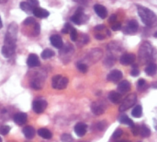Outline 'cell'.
<instances>
[{
    "instance_id": "obj_1",
    "label": "cell",
    "mask_w": 157,
    "mask_h": 142,
    "mask_svg": "<svg viewBox=\"0 0 157 142\" xmlns=\"http://www.w3.org/2000/svg\"><path fill=\"white\" fill-rule=\"evenodd\" d=\"M155 50L152 44L148 42H144L139 50V58L141 62L144 63H152L151 61L155 58Z\"/></svg>"
},
{
    "instance_id": "obj_51",
    "label": "cell",
    "mask_w": 157,
    "mask_h": 142,
    "mask_svg": "<svg viewBox=\"0 0 157 142\" xmlns=\"http://www.w3.org/2000/svg\"><path fill=\"white\" fill-rule=\"evenodd\" d=\"M3 27V23H2V20H1V18H0V29H2Z\"/></svg>"
},
{
    "instance_id": "obj_16",
    "label": "cell",
    "mask_w": 157,
    "mask_h": 142,
    "mask_svg": "<svg viewBox=\"0 0 157 142\" xmlns=\"http://www.w3.org/2000/svg\"><path fill=\"white\" fill-rule=\"evenodd\" d=\"M15 123L18 126H22L24 124H26L27 120H28V116L25 113H18V114H16L13 117Z\"/></svg>"
},
{
    "instance_id": "obj_49",
    "label": "cell",
    "mask_w": 157,
    "mask_h": 142,
    "mask_svg": "<svg viewBox=\"0 0 157 142\" xmlns=\"http://www.w3.org/2000/svg\"><path fill=\"white\" fill-rule=\"evenodd\" d=\"M154 122H155V123H154V127H155V130H157V120H156V119H154Z\"/></svg>"
},
{
    "instance_id": "obj_36",
    "label": "cell",
    "mask_w": 157,
    "mask_h": 142,
    "mask_svg": "<svg viewBox=\"0 0 157 142\" xmlns=\"http://www.w3.org/2000/svg\"><path fill=\"white\" fill-rule=\"evenodd\" d=\"M24 25H31V24H35L36 23V21H35V19H34V18H32V17H29V18H27L25 20H24Z\"/></svg>"
},
{
    "instance_id": "obj_33",
    "label": "cell",
    "mask_w": 157,
    "mask_h": 142,
    "mask_svg": "<svg viewBox=\"0 0 157 142\" xmlns=\"http://www.w3.org/2000/svg\"><path fill=\"white\" fill-rule=\"evenodd\" d=\"M70 37H71V40L73 42L76 41L77 40V37H78V34H77V31L75 28H73L70 31Z\"/></svg>"
},
{
    "instance_id": "obj_46",
    "label": "cell",
    "mask_w": 157,
    "mask_h": 142,
    "mask_svg": "<svg viewBox=\"0 0 157 142\" xmlns=\"http://www.w3.org/2000/svg\"><path fill=\"white\" fill-rule=\"evenodd\" d=\"M95 37H96V39H98V40H103V39L105 38V36H104L103 34H101V33H98V34H96V35H95Z\"/></svg>"
},
{
    "instance_id": "obj_26",
    "label": "cell",
    "mask_w": 157,
    "mask_h": 142,
    "mask_svg": "<svg viewBox=\"0 0 157 142\" xmlns=\"http://www.w3.org/2000/svg\"><path fill=\"white\" fill-rule=\"evenodd\" d=\"M120 122H121V124H124V125L130 126L131 128L134 126V123L132 122V119H130V118H129L127 116H125V115H123V116H121L120 117Z\"/></svg>"
},
{
    "instance_id": "obj_17",
    "label": "cell",
    "mask_w": 157,
    "mask_h": 142,
    "mask_svg": "<svg viewBox=\"0 0 157 142\" xmlns=\"http://www.w3.org/2000/svg\"><path fill=\"white\" fill-rule=\"evenodd\" d=\"M87 126L85 123H77L75 127V132L78 137H83L86 133Z\"/></svg>"
},
{
    "instance_id": "obj_48",
    "label": "cell",
    "mask_w": 157,
    "mask_h": 142,
    "mask_svg": "<svg viewBox=\"0 0 157 142\" xmlns=\"http://www.w3.org/2000/svg\"><path fill=\"white\" fill-rule=\"evenodd\" d=\"M75 2H77V3H80V4H86L87 3L89 0H74Z\"/></svg>"
},
{
    "instance_id": "obj_4",
    "label": "cell",
    "mask_w": 157,
    "mask_h": 142,
    "mask_svg": "<svg viewBox=\"0 0 157 142\" xmlns=\"http://www.w3.org/2000/svg\"><path fill=\"white\" fill-rule=\"evenodd\" d=\"M137 101V95L135 93H132L129 96H127L121 103L120 106V112H125L129 108L132 107Z\"/></svg>"
},
{
    "instance_id": "obj_8",
    "label": "cell",
    "mask_w": 157,
    "mask_h": 142,
    "mask_svg": "<svg viewBox=\"0 0 157 142\" xmlns=\"http://www.w3.org/2000/svg\"><path fill=\"white\" fill-rule=\"evenodd\" d=\"M27 65L29 67H40V59L38 57L37 55L35 54H30L27 59Z\"/></svg>"
},
{
    "instance_id": "obj_43",
    "label": "cell",
    "mask_w": 157,
    "mask_h": 142,
    "mask_svg": "<svg viewBox=\"0 0 157 142\" xmlns=\"http://www.w3.org/2000/svg\"><path fill=\"white\" fill-rule=\"evenodd\" d=\"M81 41L84 43H86L88 41H89V38L87 37V35H86V34H83V36H82V39H81Z\"/></svg>"
},
{
    "instance_id": "obj_53",
    "label": "cell",
    "mask_w": 157,
    "mask_h": 142,
    "mask_svg": "<svg viewBox=\"0 0 157 142\" xmlns=\"http://www.w3.org/2000/svg\"><path fill=\"white\" fill-rule=\"evenodd\" d=\"M119 142H130L129 140H121V141H119Z\"/></svg>"
},
{
    "instance_id": "obj_7",
    "label": "cell",
    "mask_w": 157,
    "mask_h": 142,
    "mask_svg": "<svg viewBox=\"0 0 157 142\" xmlns=\"http://www.w3.org/2000/svg\"><path fill=\"white\" fill-rule=\"evenodd\" d=\"M138 28H139V24L138 22L135 20V19H132L128 22L124 31L128 34H133L135 33L137 30H138Z\"/></svg>"
},
{
    "instance_id": "obj_19",
    "label": "cell",
    "mask_w": 157,
    "mask_h": 142,
    "mask_svg": "<svg viewBox=\"0 0 157 142\" xmlns=\"http://www.w3.org/2000/svg\"><path fill=\"white\" fill-rule=\"evenodd\" d=\"M33 14H34V16L35 17H37V18H47V17H49V12L46 10V9H44V8H40V7H35L34 9H33V12H32Z\"/></svg>"
},
{
    "instance_id": "obj_3",
    "label": "cell",
    "mask_w": 157,
    "mask_h": 142,
    "mask_svg": "<svg viewBox=\"0 0 157 142\" xmlns=\"http://www.w3.org/2000/svg\"><path fill=\"white\" fill-rule=\"evenodd\" d=\"M68 84V79L61 75H56L52 79V87L56 90H63Z\"/></svg>"
},
{
    "instance_id": "obj_47",
    "label": "cell",
    "mask_w": 157,
    "mask_h": 142,
    "mask_svg": "<svg viewBox=\"0 0 157 142\" xmlns=\"http://www.w3.org/2000/svg\"><path fill=\"white\" fill-rule=\"evenodd\" d=\"M104 29H105V26H104V25H98V26H96V28H95L96 30H104Z\"/></svg>"
},
{
    "instance_id": "obj_44",
    "label": "cell",
    "mask_w": 157,
    "mask_h": 142,
    "mask_svg": "<svg viewBox=\"0 0 157 142\" xmlns=\"http://www.w3.org/2000/svg\"><path fill=\"white\" fill-rule=\"evenodd\" d=\"M109 21H110L111 23L117 22V16H116V15H112V16L109 18Z\"/></svg>"
},
{
    "instance_id": "obj_9",
    "label": "cell",
    "mask_w": 157,
    "mask_h": 142,
    "mask_svg": "<svg viewBox=\"0 0 157 142\" xmlns=\"http://www.w3.org/2000/svg\"><path fill=\"white\" fill-rule=\"evenodd\" d=\"M135 61V55L133 54H124L121 57V63L124 66L132 65Z\"/></svg>"
},
{
    "instance_id": "obj_54",
    "label": "cell",
    "mask_w": 157,
    "mask_h": 142,
    "mask_svg": "<svg viewBox=\"0 0 157 142\" xmlns=\"http://www.w3.org/2000/svg\"><path fill=\"white\" fill-rule=\"evenodd\" d=\"M0 142H2V139L1 138H0Z\"/></svg>"
},
{
    "instance_id": "obj_22",
    "label": "cell",
    "mask_w": 157,
    "mask_h": 142,
    "mask_svg": "<svg viewBox=\"0 0 157 142\" xmlns=\"http://www.w3.org/2000/svg\"><path fill=\"white\" fill-rule=\"evenodd\" d=\"M157 71V66L155 63H150L146 68H145V73L148 75V76H154L156 74Z\"/></svg>"
},
{
    "instance_id": "obj_52",
    "label": "cell",
    "mask_w": 157,
    "mask_h": 142,
    "mask_svg": "<svg viewBox=\"0 0 157 142\" xmlns=\"http://www.w3.org/2000/svg\"><path fill=\"white\" fill-rule=\"evenodd\" d=\"M154 36H155V38H157V29H156V30L155 31V33H154Z\"/></svg>"
},
{
    "instance_id": "obj_12",
    "label": "cell",
    "mask_w": 157,
    "mask_h": 142,
    "mask_svg": "<svg viewBox=\"0 0 157 142\" xmlns=\"http://www.w3.org/2000/svg\"><path fill=\"white\" fill-rule=\"evenodd\" d=\"M6 34L17 41V23H15V22L10 23Z\"/></svg>"
},
{
    "instance_id": "obj_35",
    "label": "cell",
    "mask_w": 157,
    "mask_h": 142,
    "mask_svg": "<svg viewBox=\"0 0 157 142\" xmlns=\"http://www.w3.org/2000/svg\"><path fill=\"white\" fill-rule=\"evenodd\" d=\"M62 141L63 142H72L73 141V138L71 135L69 134H63L62 136Z\"/></svg>"
},
{
    "instance_id": "obj_50",
    "label": "cell",
    "mask_w": 157,
    "mask_h": 142,
    "mask_svg": "<svg viewBox=\"0 0 157 142\" xmlns=\"http://www.w3.org/2000/svg\"><path fill=\"white\" fill-rule=\"evenodd\" d=\"M6 2H7V0H0V4H5Z\"/></svg>"
},
{
    "instance_id": "obj_39",
    "label": "cell",
    "mask_w": 157,
    "mask_h": 142,
    "mask_svg": "<svg viewBox=\"0 0 157 142\" xmlns=\"http://www.w3.org/2000/svg\"><path fill=\"white\" fill-rule=\"evenodd\" d=\"M111 29H112L113 30H115V31H116V30H119L121 29V24L120 22H115V23L112 24Z\"/></svg>"
},
{
    "instance_id": "obj_29",
    "label": "cell",
    "mask_w": 157,
    "mask_h": 142,
    "mask_svg": "<svg viewBox=\"0 0 157 142\" xmlns=\"http://www.w3.org/2000/svg\"><path fill=\"white\" fill-rule=\"evenodd\" d=\"M115 57L113 56V55H108L107 57H106V59H105V61H104V64H105V66H107V67H112L113 66V64L115 63Z\"/></svg>"
},
{
    "instance_id": "obj_30",
    "label": "cell",
    "mask_w": 157,
    "mask_h": 142,
    "mask_svg": "<svg viewBox=\"0 0 157 142\" xmlns=\"http://www.w3.org/2000/svg\"><path fill=\"white\" fill-rule=\"evenodd\" d=\"M76 67H77L78 70L81 71V72H83V73H86V72L87 71V69H88V67H87V66H86V64L80 63V62H78V63L76 64Z\"/></svg>"
},
{
    "instance_id": "obj_37",
    "label": "cell",
    "mask_w": 157,
    "mask_h": 142,
    "mask_svg": "<svg viewBox=\"0 0 157 142\" xmlns=\"http://www.w3.org/2000/svg\"><path fill=\"white\" fill-rule=\"evenodd\" d=\"M122 130L121 129H117L114 133H113V135H112V139H114V140H117V139H119V138H121V135H122Z\"/></svg>"
},
{
    "instance_id": "obj_25",
    "label": "cell",
    "mask_w": 157,
    "mask_h": 142,
    "mask_svg": "<svg viewBox=\"0 0 157 142\" xmlns=\"http://www.w3.org/2000/svg\"><path fill=\"white\" fill-rule=\"evenodd\" d=\"M132 115L133 117H136V118H140L143 115V108L141 105H136L132 111Z\"/></svg>"
},
{
    "instance_id": "obj_20",
    "label": "cell",
    "mask_w": 157,
    "mask_h": 142,
    "mask_svg": "<svg viewBox=\"0 0 157 142\" xmlns=\"http://www.w3.org/2000/svg\"><path fill=\"white\" fill-rule=\"evenodd\" d=\"M109 99L111 103L117 104V103H120L121 102V95L120 92H117V91H111L109 94Z\"/></svg>"
},
{
    "instance_id": "obj_21",
    "label": "cell",
    "mask_w": 157,
    "mask_h": 142,
    "mask_svg": "<svg viewBox=\"0 0 157 142\" xmlns=\"http://www.w3.org/2000/svg\"><path fill=\"white\" fill-rule=\"evenodd\" d=\"M23 134H24V136H25L27 139H32V138L35 136L36 131H35V129H34L32 127L28 126V127H25V128H23Z\"/></svg>"
},
{
    "instance_id": "obj_28",
    "label": "cell",
    "mask_w": 157,
    "mask_h": 142,
    "mask_svg": "<svg viewBox=\"0 0 157 142\" xmlns=\"http://www.w3.org/2000/svg\"><path fill=\"white\" fill-rule=\"evenodd\" d=\"M54 52L52 51V50H51V49H45L44 51H42V53H41V57L43 58V59H49V58H51V57H52V56H54Z\"/></svg>"
},
{
    "instance_id": "obj_38",
    "label": "cell",
    "mask_w": 157,
    "mask_h": 142,
    "mask_svg": "<svg viewBox=\"0 0 157 142\" xmlns=\"http://www.w3.org/2000/svg\"><path fill=\"white\" fill-rule=\"evenodd\" d=\"M32 7H38L39 6V5H40V3H39V0H28L27 1Z\"/></svg>"
},
{
    "instance_id": "obj_10",
    "label": "cell",
    "mask_w": 157,
    "mask_h": 142,
    "mask_svg": "<svg viewBox=\"0 0 157 142\" xmlns=\"http://www.w3.org/2000/svg\"><path fill=\"white\" fill-rule=\"evenodd\" d=\"M15 50H16V45H6V44H4V46L2 47V50H1V53L2 55L8 58L10 56H12L15 53Z\"/></svg>"
},
{
    "instance_id": "obj_45",
    "label": "cell",
    "mask_w": 157,
    "mask_h": 142,
    "mask_svg": "<svg viewBox=\"0 0 157 142\" xmlns=\"http://www.w3.org/2000/svg\"><path fill=\"white\" fill-rule=\"evenodd\" d=\"M40 24H39V23H35V32H36V34H37V35H39V33H40Z\"/></svg>"
},
{
    "instance_id": "obj_32",
    "label": "cell",
    "mask_w": 157,
    "mask_h": 142,
    "mask_svg": "<svg viewBox=\"0 0 157 142\" xmlns=\"http://www.w3.org/2000/svg\"><path fill=\"white\" fill-rule=\"evenodd\" d=\"M10 131L9 126H2L0 127V135H6Z\"/></svg>"
},
{
    "instance_id": "obj_42",
    "label": "cell",
    "mask_w": 157,
    "mask_h": 142,
    "mask_svg": "<svg viewBox=\"0 0 157 142\" xmlns=\"http://www.w3.org/2000/svg\"><path fill=\"white\" fill-rule=\"evenodd\" d=\"M97 128H98V130H103V129H104V128H105V125H104V123H103V122H99V123H98Z\"/></svg>"
},
{
    "instance_id": "obj_23",
    "label": "cell",
    "mask_w": 157,
    "mask_h": 142,
    "mask_svg": "<svg viewBox=\"0 0 157 142\" xmlns=\"http://www.w3.org/2000/svg\"><path fill=\"white\" fill-rule=\"evenodd\" d=\"M38 135L40 136L41 138L45 139V140H50V139H52V132L49 129H47V128H40V129H39L38 130Z\"/></svg>"
},
{
    "instance_id": "obj_13",
    "label": "cell",
    "mask_w": 157,
    "mask_h": 142,
    "mask_svg": "<svg viewBox=\"0 0 157 142\" xmlns=\"http://www.w3.org/2000/svg\"><path fill=\"white\" fill-rule=\"evenodd\" d=\"M50 42H51L52 46H54V47H56L58 49H61L63 46V42L62 37L57 35V34L51 36L50 37Z\"/></svg>"
},
{
    "instance_id": "obj_24",
    "label": "cell",
    "mask_w": 157,
    "mask_h": 142,
    "mask_svg": "<svg viewBox=\"0 0 157 142\" xmlns=\"http://www.w3.org/2000/svg\"><path fill=\"white\" fill-rule=\"evenodd\" d=\"M20 8L24 11V12H26V13H32L33 12V9H34V7H32L28 2H21L20 3Z\"/></svg>"
},
{
    "instance_id": "obj_5",
    "label": "cell",
    "mask_w": 157,
    "mask_h": 142,
    "mask_svg": "<svg viewBox=\"0 0 157 142\" xmlns=\"http://www.w3.org/2000/svg\"><path fill=\"white\" fill-rule=\"evenodd\" d=\"M86 18H87V17L84 15V12H83V8L82 7H78L76 9V11H75V15L71 17V20L75 24H76V25H80V24L84 23L86 20Z\"/></svg>"
},
{
    "instance_id": "obj_34",
    "label": "cell",
    "mask_w": 157,
    "mask_h": 142,
    "mask_svg": "<svg viewBox=\"0 0 157 142\" xmlns=\"http://www.w3.org/2000/svg\"><path fill=\"white\" fill-rule=\"evenodd\" d=\"M74 27H72V25L70 24V23H66L64 26H63V30H62V32L63 33H70V31H71V30L73 29Z\"/></svg>"
},
{
    "instance_id": "obj_11",
    "label": "cell",
    "mask_w": 157,
    "mask_h": 142,
    "mask_svg": "<svg viewBox=\"0 0 157 142\" xmlns=\"http://www.w3.org/2000/svg\"><path fill=\"white\" fill-rule=\"evenodd\" d=\"M91 111L94 115L96 116H100L104 113L105 111V106L101 103H93L91 105Z\"/></svg>"
},
{
    "instance_id": "obj_41",
    "label": "cell",
    "mask_w": 157,
    "mask_h": 142,
    "mask_svg": "<svg viewBox=\"0 0 157 142\" xmlns=\"http://www.w3.org/2000/svg\"><path fill=\"white\" fill-rule=\"evenodd\" d=\"M131 74H132V77H137V76H139V75H140V71H139V69L134 66V68L132 70Z\"/></svg>"
},
{
    "instance_id": "obj_18",
    "label": "cell",
    "mask_w": 157,
    "mask_h": 142,
    "mask_svg": "<svg viewBox=\"0 0 157 142\" xmlns=\"http://www.w3.org/2000/svg\"><path fill=\"white\" fill-rule=\"evenodd\" d=\"M130 90H131V84L128 80H122L118 85V91L121 94L127 93Z\"/></svg>"
},
{
    "instance_id": "obj_6",
    "label": "cell",
    "mask_w": 157,
    "mask_h": 142,
    "mask_svg": "<svg viewBox=\"0 0 157 142\" xmlns=\"http://www.w3.org/2000/svg\"><path fill=\"white\" fill-rule=\"evenodd\" d=\"M47 107V102L43 99H37L32 103V109L36 114H41Z\"/></svg>"
},
{
    "instance_id": "obj_27",
    "label": "cell",
    "mask_w": 157,
    "mask_h": 142,
    "mask_svg": "<svg viewBox=\"0 0 157 142\" xmlns=\"http://www.w3.org/2000/svg\"><path fill=\"white\" fill-rule=\"evenodd\" d=\"M140 133H141V136H142L143 138H148V137H150V135H151L150 129H149L145 125H143V126L140 128Z\"/></svg>"
},
{
    "instance_id": "obj_31",
    "label": "cell",
    "mask_w": 157,
    "mask_h": 142,
    "mask_svg": "<svg viewBox=\"0 0 157 142\" xmlns=\"http://www.w3.org/2000/svg\"><path fill=\"white\" fill-rule=\"evenodd\" d=\"M146 88H147V83H146V81H145L144 79H141L138 81V89H139L140 91H144V90H145Z\"/></svg>"
},
{
    "instance_id": "obj_14",
    "label": "cell",
    "mask_w": 157,
    "mask_h": 142,
    "mask_svg": "<svg viewBox=\"0 0 157 142\" xmlns=\"http://www.w3.org/2000/svg\"><path fill=\"white\" fill-rule=\"evenodd\" d=\"M121 79H122V73H121V71H120V70H118V69L112 70V71L108 75V79H109V81H112V82H118V81H120Z\"/></svg>"
},
{
    "instance_id": "obj_15",
    "label": "cell",
    "mask_w": 157,
    "mask_h": 142,
    "mask_svg": "<svg viewBox=\"0 0 157 142\" xmlns=\"http://www.w3.org/2000/svg\"><path fill=\"white\" fill-rule=\"evenodd\" d=\"M94 9H95V12L97 13V15L101 18H105L108 15V11H107L106 7L100 4H96L94 6Z\"/></svg>"
},
{
    "instance_id": "obj_40",
    "label": "cell",
    "mask_w": 157,
    "mask_h": 142,
    "mask_svg": "<svg viewBox=\"0 0 157 142\" xmlns=\"http://www.w3.org/2000/svg\"><path fill=\"white\" fill-rule=\"evenodd\" d=\"M132 133H133L134 136L139 135V133H140V128L138 126H135L134 125L133 127H132Z\"/></svg>"
},
{
    "instance_id": "obj_2",
    "label": "cell",
    "mask_w": 157,
    "mask_h": 142,
    "mask_svg": "<svg viewBox=\"0 0 157 142\" xmlns=\"http://www.w3.org/2000/svg\"><path fill=\"white\" fill-rule=\"evenodd\" d=\"M137 9H138V14L141 19L146 26H152L156 21V15L151 9L143 6H138Z\"/></svg>"
}]
</instances>
